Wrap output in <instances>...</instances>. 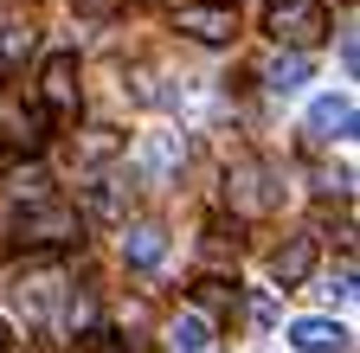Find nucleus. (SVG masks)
<instances>
[{"instance_id":"nucleus-1","label":"nucleus","mask_w":360,"mask_h":353,"mask_svg":"<svg viewBox=\"0 0 360 353\" xmlns=\"http://www.w3.org/2000/svg\"><path fill=\"white\" fill-rule=\"evenodd\" d=\"M264 32L277 39V46H290V52H309V46H322V39L335 32V20H328L322 0H277Z\"/></svg>"},{"instance_id":"nucleus-2","label":"nucleus","mask_w":360,"mask_h":353,"mask_svg":"<svg viewBox=\"0 0 360 353\" xmlns=\"http://www.w3.org/2000/svg\"><path fill=\"white\" fill-rule=\"evenodd\" d=\"M52 122H45V103H26L20 91H0V148L7 154H39Z\"/></svg>"},{"instance_id":"nucleus-3","label":"nucleus","mask_w":360,"mask_h":353,"mask_svg":"<svg viewBox=\"0 0 360 353\" xmlns=\"http://www.w3.org/2000/svg\"><path fill=\"white\" fill-rule=\"evenodd\" d=\"M71 238H84V218H77L71 206H52V199H39V206H26V212L13 218V244H26V251H45V244H71Z\"/></svg>"},{"instance_id":"nucleus-4","label":"nucleus","mask_w":360,"mask_h":353,"mask_svg":"<svg viewBox=\"0 0 360 353\" xmlns=\"http://www.w3.org/2000/svg\"><path fill=\"white\" fill-rule=\"evenodd\" d=\"M225 199H232L238 212H264V206H270V173H264L257 154L225 161Z\"/></svg>"},{"instance_id":"nucleus-5","label":"nucleus","mask_w":360,"mask_h":353,"mask_svg":"<svg viewBox=\"0 0 360 353\" xmlns=\"http://www.w3.org/2000/svg\"><path fill=\"white\" fill-rule=\"evenodd\" d=\"M174 26H180V32H193L200 46H225V39L238 32V13L225 7V0H206V7H180Z\"/></svg>"},{"instance_id":"nucleus-6","label":"nucleus","mask_w":360,"mask_h":353,"mask_svg":"<svg viewBox=\"0 0 360 353\" xmlns=\"http://www.w3.org/2000/svg\"><path fill=\"white\" fill-rule=\"evenodd\" d=\"M58 283H65L58 263H26V270L13 277V295H20L26 315H45V308H52V295H58Z\"/></svg>"},{"instance_id":"nucleus-7","label":"nucleus","mask_w":360,"mask_h":353,"mask_svg":"<svg viewBox=\"0 0 360 353\" xmlns=\"http://www.w3.org/2000/svg\"><path fill=\"white\" fill-rule=\"evenodd\" d=\"M39 84H45V91H39V97H45V109H58V116H71V109H77V58H71V52H58L52 65H45V77H39Z\"/></svg>"},{"instance_id":"nucleus-8","label":"nucleus","mask_w":360,"mask_h":353,"mask_svg":"<svg viewBox=\"0 0 360 353\" xmlns=\"http://www.w3.org/2000/svg\"><path fill=\"white\" fill-rule=\"evenodd\" d=\"M309 270H315V238H290L277 257H270V283H277V289L309 283Z\"/></svg>"},{"instance_id":"nucleus-9","label":"nucleus","mask_w":360,"mask_h":353,"mask_svg":"<svg viewBox=\"0 0 360 353\" xmlns=\"http://www.w3.org/2000/svg\"><path fill=\"white\" fill-rule=\"evenodd\" d=\"M290 347L296 353H347V328L341 321H322V315H309L290 328Z\"/></svg>"},{"instance_id":"nucleus-10","label":"nucleus","mask_w":360,"mask_h":353,"mask_svg":"<svg viewBox=\"0 0 360 353\" xmlns=\"http://www.w3.org/2000/svg\"><path fill=\"white\" fill-rule=\"evenodd\" d=\"M309 135H315V142L354 135V103H347V97H315V103H309Z\"/></svg>"},{"instance_id":"nucleus-11","label":"nucleus","mask_w":360,"mask_h":353,"mask_svg":"<svg viewBox=\"0 0 360 353\" xmlns=\"http://www.w3.org/2000/svg\"><path fill=\"white\" fill-rule=\"evenodd\" d=\"M122 257L135 263V270H155V263L167 257V232L155 225V218H142V225H129V238H122Z\"/></svg>"},{"instance_id":"nucleus-12","label":"nucleus","mask_w":360,"mask_h":353,"mask_svg":"<svg viewBox=\"0 0 360 353\" xmlns=\"http://www.w3.org/2000/svg\"><path fill=\"white\" fill-rule=\"evenodd\" d=\"M309 52H277V58H270L264 65V84H270V91H277V97H290V91H302V84H309Z\"/></svg>"},{"instance_id":"nucleus-13","label":"nucleus","mask_w":360,"mask_h":353,"mask_svg":"<svg viewBox=\"0 0 360 353\" xmlns=\"http://www.w3.org/2000/svg\"><path fill=\"white\" fill-rule=\"evenodd\" d=\"M167 347H174V353H212V321H206V315H174Z\"/></svg>"},{"instance_id":"nucleus-14","label":"nucleus","mask_w":360,"mask_h":353,"mask_svg":"<svg viewBox=\"0 0 360 353\" xmlns=\"http://www.w3.org/2000/svg\"><path fill=\"white\" fill-rule=\"evenodd\" d=\"M7 193H13L20 206H26V199L39 206V199H52V180H45V167H39V161H26V167L7 173Z\"/></svg>"},{"instance_id":"nucleus-15","label":"nucleus","mask_w":360,"mask_h":353,"mask_svg":"<svg viewBox=\"0 0 360 353\" xmlns=\"http://www.w3.org/2000/svg\"><path fill=\"white\" fill-rule=\"evenodd\" d=\"M193 302L206 308V315H225V308H238V283H225V277H193Z\"/></svg>"},{"instance_id":"nucleus-16","label":"nucleus","mask_w":360,"mask_h":353,"mask_svg":"<svg viewBox=\"0 0 360 353\" xmlns=\"http://www.w3.org/2000/svg\"><path fill=\"white\" fill-rule=\"evenodd\" d=\"M65 334H71V340H90V334H97V295H71V308H65Z\"/></svg>"},{"instance_id":"nucleus-17","label":"nucleus","mask_w":360,"mask_h":353,"mask_svg":"<svg viewBox=\"0 0 360 353\" xmlns=\"http://www.w3.org/2000/svg\"><path fill=\"white\" fill-rule=\"evenodd\" d=\"M110 154H122L116 128H84V135H77V161H110Z\"/></svg>"},{"instance_id":"nucleus-18","label":"nucleus","mask_w":360,"mask_h":353,"mask_svg":"<svg viewBox=\"0 0 360 353\" xmlns=\"http://www.w3.org/2000/svg\"><path fill=\"white\" fill-rule=\"evenodd\" d=\"M174 167H180V135H155V142H148V173H155V180H167Z\"/></svg>"},{"instance_id":"nucleus-19","label":"nucleus","mask_w":360,"mask_h":353,"mask_svg":"<svg viewBox=\"0 0 360 353\" xmlns=\"http://www.w3.org/2000/svg\"><path fill=\"white\" fill-rule=\"evenodd\" d=\"M0 353H7V321H0Z\"/></svg>"}]
</instances>
